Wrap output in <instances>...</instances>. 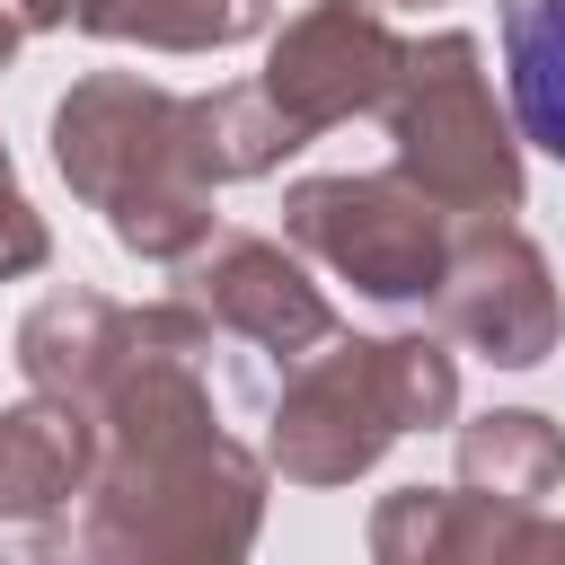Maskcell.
<instances>
[{
  "mask_svg": "<svg viewBox=\"0 0 565 565\" xmlns=\"http://www.w3.org/2000/svg\"><path fill=\"white\" fill-rule=\"evenodd\" d=\"M503 53H512V115L521 132L565 159V0H521L512 26H503Z\"/></svg>",
  "mask_w": 565,
  "mask_h": 565,
  "instance_id": "cell-1",
  "label": "cell"
}]
</instances>
